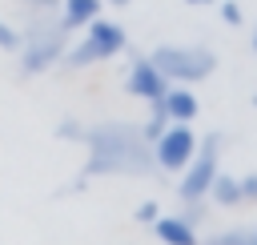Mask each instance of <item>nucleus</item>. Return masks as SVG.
I'll return each instance as SVG.
<instances>
[{
  "instance_id": "aec40b11",
  "label": "nucleus",
  "mask_w": 257,
  "mask_h": 245,
  "mask_svg": "<svg viewBox=\"0 0 257 245\" xmlns=\"http://www.w3.org/2000/svg\"><path fill=\"white\" fill-rule=\"evenodd\" d=\"M104 4H112V8H124V4H133V0H104Z\"/></svg>"
},
{
  "instance_id": "0eeeda50",
  "label": "nucleus",
  "mask_w": 257,
  "mask_h": 245,
  "mask_svg": "<svg viewBox=\"0 0 257 245\" xmlns=\"http://www.w3.org/2000/svg\"><path fill=\"white\" fill-rule=\"evenodd\" d=\"M124 92L137 96L141 104H161V96L169 92V80L153 64V56H133L128 72H124Z\"/></svg>"
},
{
  "instance_id": "7ed1b4c3",
  "label": "nucleus",
  "mask_w": 257,
  "mask_h": 245,
  "mask_svg": "<svg viewBox=\"0 0 257 245\" xmlns=\"http://www.w3.org/2000/svg\"><path fill=\"white\" fill-rule=\"evenodd\" d=\"M128 52V28L120 20H108V16H96L92 24L80 28V40L68 44L64 52V68H92V64H104L112 56Z\"/></svg>"
},
{
  "instance_id": "f3484780",
  "label": "nucleus",
  "mask_w": 257,
  "mask_h": 245,
  "mask_svg": "<svg viewBox=\"0 0 257 245\" xmlns=\"http://www.w3.org/2000/svg\"><path fill=\"white\" fill-rule=\"evenodd\" d=\"M133 217H137L141 225H153V221L161 217V209H157V201H141V205L133 209Z\"/></svg>"
},
{
  "instance_id": "1a4fd4ad",
  "label": "nucleus",
  "mask_w": 257,
  "mask_h": 245,
  "mask_svg": "<svg viewBox=\"0 0 257 245\" xmlns=\"http://www.w3.org/2000/svg\"><path fill=\"white\" fill-rule=\"evenodd\" d=\"M161 108H165L169 120H185V125H193L197 112H201V100L193 96L189 84H169V92L161 96Z\"/></svg>"
},
{
  "instance_id": "20e7f679",
  "label": "nucleus",
  "mask_w": 257,
  "mask_h": 245,
  "mask_svg": "<svg viewBox=\"0 0 257 245\" xmlns=\"http://www.w3.org/2000/svg\"><path fill=\"white\" fill-rule=\"evenodd\" d=\"M149 56L169 84H197L217 72V52L205 44H157Z\"/></svg>"
},
{
  "instance_id": "ddd939ff",
  "label": "nucleus",
  "mask_w": 257,
  "mask_h": 245,
  "mask_svg": "<svg viewBox=\"0 0 257 245\" xmlns=\"http://www.w3.org/2000/svg\"><path fill=\"white\" fill-rule=\"evenodd\" d=\"M217 8H221V20H225L229 28H241V24H245V12H241L237 0H217Z\"/></svg>"
},
{
  "instance_id": "4be33fe9",
  "label": "nucleus",
  "mask_w": 257,
  "mask_h": 245,
  "mask_svg": "<svg viewBox=\"0 0 257 245\" xmlns=\"http://www.w3.org/2000/svg\"><path fill=\"white\" fill-rule=\"evenodd\" d=\"M253 104H257V96H253Z\"/></svg>"
},
{
  "instance_id": "dca6fc26",
  "label": "nucleus",
  "mask_w": 257,
  "mask_h": 245,
  "mask_svg": "<svg viewBox=\"0 0 257 245\" xmlns=\"http://www.w3.org/2000/svg\"><path fill=\"white\" fill-rule=\"evenodd\" d=\"M237 181H241V205H257V173H245Z\"/></svg>"
},
{
  "instance_id": "423d86ee",
  "label": "nucleus",
  "mask_w": 257,
  "mask_h": 245,
  "mask_svg": "<svg viewBox=\"0 0 257 245\" xmlns=\"http://www.w3.org/2000/svg\"><path fill=\"white\" fill-rule=\"evenodd\" d=\"M197 145H201V141H197L193 125L169 120V125L161 129V137L153 141V165H157V173H181V169L193 161Z\"/></svg>"
},
{
  "instance_id": "6e6552de",
  "label": "nucleus",
  "mask_w": 257,
  "mask_h": 245,
  "mask_svg": "<svg viewBox=\"0 0 257 245\" xmlns=\"http://www.w3.org/2000/svg\"><path fill=\"white\" fill-rule=\"evenodd\" d=\"M153 233H157L161 245H201L197 225H189L181 213H161V217L153 221Z\"/></svg>"
},
{
  "instance_id": "9d476101",
  "label": "nucleus",
  "mask_w": 257,
  "mask_h": 245,
  "mask_svg": "<svg viewBox=\"0 0 257 245\" xmlns=\"http://www.w3.org/2000/svg\"><path fill=\"white\" fill-rule=\"evenodd\" d=\"M100 8H104V0H56V12L68 24V32H80L84 24H92L100 16Z\"/></svg>"
},
{
  "instance_id": "f03ea898",
  "label": "nucleus",
  "mask_w": 257,
  "mask_h": 245,
  "mask_svg": "<svg viewBox=\"0 0 257 245\" xmlns=\"http://www.w3.org/2000/svg\"><path fill=\"white\" fill-rule=\"evenodd\" d=\"M68 44H72V32H68V24L60 20L56 8H52V12H32V16L24 20V28H20V48H16V68H20V76H40V72H48L52 64L64 60Z\"/></svg>"
},
{
  "instance_id": "a211bd4d",
  "label": "nucleus",
  "mask_w": 257,
  "mask_h": 245,
  "mask_svg": "<svg viewBox=\"0 0 257 245\" xmlns=\"http://www.w3.org/2000/svg\"><path fill=\"white\" fill-rule=\"evenodd\" d=\"M237 245H257V229H237Z\"/></svg>"
},
{
  "instance_id": "2eb2a0df",
  "label": "nucleus",
  "mask_w": 257,
  "mask_h": 245,
  "mask_svg": "<svg viewBox=\"0 0 257 245\" xmlns=\"http://www.w3.org/2000/svg\"><path fill=\"white\" fill-rule=\"evenodd\" d=\"M16 48H20V32L8 20H0V52H16Z\"/></svg>"
},
{
  "instance_id": "f8f14e48",
  "label": "nucleus",
  "mask_w": 257,
  "mask_h": 245,
  "mask_svg": "<svg viewBox=\"0 0 257 245\" xmlns=\"http://www.w3.org/2000/svg\"><path fill=\"white\" fill-rule=\"evenodd\" d=\"M165 125H169V116H165V108H161V104H149V116L141 120V133H145V141L153 145V141L161 137V129H165Z\"/></svg>"
},
{
  "instance_id": "4468645a",
  "label": "nucleus",
  "mask_w": 257,
  "mask_h": 245,
  "mask_svg": "<svg viewBox=\"0 0 257 245\" xmlns=\"http://www.w3.org/2000/svg\"><path fill=\"white\" fill-rule=\"evenodd\" d=\"M181 217H185L189 225H201V221L209 217V201H181Z\"/></svg>"
},
{
  "instance_id": "6ab92c4d",
  "label": "nucleus",
  "mask_w": 257,
  "mask_h": 245,
  "mask_svg": "<svg viewBox=\"0 0 257 245\" xmlns=\"http://www.w3.org/2000/svg\"><path fill=\"white\" fill-rule=\"evenodd\" d=\"M185 4H193V8H205V4H217V0H185Z\"/></svg>"
},
{
  "instance_id": "39448f33",
  "label": "nucleus",
  "mask_w": 257,
  "mask_h": 245,
  "mask_svg": "<svg viewBox=\"0 0 257 245\" xmlns=\"http://www.w3.org/2000/svg\"><path fill=\"white\" fill-rule=\"evenodd\" d=\"M221 145H225L221 133H209L197 145L193 161L177 173V201H209V185L221 173Z\"/></svg>"
},
{
  "instance_id": "f257e3e1",
  "label": "nucleus",
  "mask_w": 257,
  "mask_h": 245,
  "mask_svg": "<svg viewBox=\"0 0 257 245\" xmlns=\"http://www.w3.org/2000/svg\"><path fill=\"white\" fill-rule=\"evenodd\" d=\"M60 141L84 145V165L80 177H153V145L145 141L137 120H100V125H80L72 116H64L56 125Z\"/></svg>"
},
{
  "instance_id": "9b49d317",
  "label": "nucleus",
  "mask_w": 257,
  "mask_h": 245,
  "mask_svg": "<svg viewBox=\"0 0 257 245\" xmlns=\"http://www.w3.org/2000/svg\"><path fill=\"white\" fill-rule=\"evenodd\" d=\"M209 205L217 209H237L241 205V181L233 173H217L213 185H209Z\"/></svg>"
},
{
  "instance_id": "412c9836",
  "label": "nucleus",
  "mask_w": 257,
  "mask_h": 245,
  "mask_svg": "<svg viewBox=\"0 0 257 245\" xmlns=\"http://www.w3.org/2000/svg\"><path fill=\"white\" fill-rule=\"evenodd\" d=\"M253 52H257V28H253Z\"/></svg>"
}]
</instances>
